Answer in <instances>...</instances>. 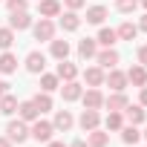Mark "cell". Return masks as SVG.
<instances>
[{"label":"cell","mask_w":147,"mask_h":147,"mask_svg":"<svg viewBox=\"0 0 147 147\" xmlns=\"http://www.w3.org/2000/svg\"><path fill=\"white\" fill-rule=\"evenodd\" d=\"M6 138H9V141H18V144H23V141L29 138V127H26V121H23V118H18V121H9V127H6Z\"/></svg>","instance_id":"1"},{"label":"cell","mask_w":147,"mask_h":147,"mask_svg":"<svg viewBox=\"0 0 147 147\" xmlns=\"http://www.w3.org/2000/svg\"><path fill=\"white\" fill-rule=\"evenodd\" d=\"M52 133H55L52 121H40V118H35V121H32V130H29V136H32L35 141H49V138H52Z\"/></svg>","instance_id":"2"},{"label":"cell","mask_w":147,"mask_h":147,"mask_svg":"<svg viewBox=\"0 0 147 147\" xmlns=\"http://www.w3.org/2000/svg\"><path fill=\"white\" fill-rule=\"evenodd\" d=\"M104 81L110 84V90L113 92H124V87H127V72H121V69H110V75H104Z\"/></svg>","instance_id":"3"},{"label":"cell","mask_w":147,"mask_h":147,"mask_svg":"<svg viewBox=\"0 0 147 147\" xmlns=\"http://www.w3.org/2000/svg\"><path fill=\"white\" fill-rule=\"evenodd\" d=\"M55 38V23L49 18H40V23H35V40H52Z\"/></svg>","instance_id":"4"},{"label":"cell","mask_w":147,"mask_h":147,"mask_svg":"<svg viewBox=\"0 0 147 147\" xmlns=\"http://www.w3.org/2000/svg\"><path fill=\"white\" fill-rule=\"evenodd\" d=\"M43 66H46V55H43V52H38V49H35V52H29V55H26V69H29V72L40 75Z\"/></svg>","instance_id":"5"},{"label":"cell","mask_w":147,"mask_h":147,"mask_svg":"<svg viewBox=\"0 0 147 147\" xmlns=\"http://www.w3.org/2000/svg\"><path fill=\"white\" fill-rule=\"evenodd\" d=\"M81 98H84V110H101L104 107V95L92 87V90H87V92H81Z\"/></svg>","instance_id":"6"},{"label":"cell","mask_w":147,"mask_h":147,"mask_svg":"<svg viewBox=\"0 0 147 147\" xmlns=\"http://www.w3.org/2000/svg\"><path fill=\"white\" fill-rule=\"evenodd\" d=\"M72 124H75V118H72L69 110H58V113H55V121H52L55 130H63V133H66V130H72Z\"/></svg>","instance_id":"7"},{"label":"cell","mask_w":147,"mask_h":147,"mask_svg":"<svg viewBox=\"0 0 147 147\" xmlns=\"http://www.w3.org/2000/svg\"><path fill=\"white\" fill-rule=\"evenodd\" d=\"M98 121H101L98 110H84L78 124H81V130H84V133H90V130H95V127H98Z\"/></svg>","instance_id":"8"},{"label":"cell","mask_w":147,"mask_h":147,"mask_svg":"<svg viewBox=\"0 0 147 147\" xmlns=\"http://www.w3.org/2000/svg\"><path fill=\"white\" fill-rule=\"evenodd\" d=\"M38 12H40V18H58L61 15V3L58 0H38Z\"/></svg>","instance_id":"9"},{"label":"cell","mask_w":147,"mask_h":147,"mask_svg":"<svg viewBox=\"0 0 147 147\" xmlns=\"http://www.w3.org/2000/svg\"><path fill=\"white\" fill-rule=\"evenodd\" d=\"M29 26H32V18H29L26 12H12V18H9V29L23 32V29H29Z\"/></svg>","instance_id":"10"},{"label":"cell","mask_w":147,"mask_h":147,"mask_svg":"<svg viewBox=\"0 0 147 147\" xmlns=\"http://www.w3.org/2000/svg\"><path fill=\"white\" fill-rule=\"evenodd\" d=\"M75 75H78V66L69 63V61L63 58V61L58 63V78H61V81H75Z\"/></svg>","instance_id":"11"},{"label":"cell","mask_w":147,"mask_h":147,"mask_svg":"<svg viewBox=\"0 0 147 147\" xmlns=\"http://www.w3.org/2000/svg\"><path fill=\"white\" fill-rule=\"evenodd\" d=\"M95 58H98V63H101V66H107V69H113V66L121 61V58H118V52H115L113 46H107V49H104V52H98Z\"/></svg>","instance_id":"12"},{"label":"cell","mask_w":147,"mask_h":147,"mask_svg":"<svg viewBox=\"0 0 147 147\" xmlns=\"http://www.w3.org/2000/svg\"><path fill=\"white\" fill-rule=\"evenodd\" d=\"M18 113H20L23 121H35V118H40V110L35 107V101H23V104H18Z\"/></svg>","instance_id":"13"},{"label":"cell","mask_w":147,"mask_h":147,"mask_svg":"<svg viewBox=\"0 0 147 147\" xmlns=\"http://www.w3.org/2000/svg\"><path fill=\"white\" fill-rule=\"evenodd\" d=\"M18 69V55H12L9 49L0 55V72H3V75H12V72Z\"/></svg>","instance_id":"14"},{"label":"cell","mask_w":147,"mask_h":147,"mask_svg":"<svg viewBox=\"0 0 147 147\" xmlns=\"http://www.w3.org/2000/svg\"><path fill=\"white\" fill-rule=\"evenodd\" d=\"M61 95H63V101H78V98H81V84H75V81H63Z\"/></svg>","instance_id":"15"},{"label":"cell","mask_w":147,"mask_h":147,"mask_svg":"<svg viewBox=\"0 0 147 147\" xmlns=\"http://www.w3.org/2000/svg\"><path fill=\"white\" fill-rule=\"evenodd\" d=\"M84 81H87L90 87H101V84H104V72H101V66H90V69H84Z\"/></svg>","instance_id":"16"},{"label":"cell","mask_w":147,"mask_h":147,"mask_svg":"<svg viewBox=\"0 0 147 147\" xmlns=\"http://www.w3.org/2000/svg\"><path fill=\"white\" fill-rule=\"evenodd\" d=\"M78 55H81L84 61L95 58V55H98V49H95V40H92V38H84V40L78 43Z\"/></svg>","instance_id":"17"},{"label":"cell","mask_w":147,"mask_h":147,"mask_svg":"<svg viewBox=\"0 0 147 147\" xmlns=\"http://www.w3.org/2000/svg\"><path fill=\"white\" fill-rule=\"evenodd\" d=\"M104 104H107L110 110H115V113H121V110H124V107H127L130 101H127V95H124V92H113L110 98H104Z\"/></svg>","instance_id":"18"},{"label":"cell","mask_w":147,"mask_h":147,"mask_svg":"<svg viewBox=\"0 0 147 147\" xmlns=\"http://www.w3.org/2000/svg\"><path fill=\"white\" fill-rule=\"evenodd\" d=\"M124 110H127V118H130V124H136V127H138V124H144V118H147V113H144V107H141V104H138V107H133V104H127Z\"/></svg>","instance_id":"19"},{"label":"cell","mask_w":147,"mask_h":147,"mask_svg":"<svg viewBox=\"0 0 147 147\" xmlns=\"http://www.w3.org/2000/svg\"><path fill=\"white\" fill-rule=\"evenodd\" d=\"M127 81H133L136 87H144L147 84V66H133L127 72Z\"/></svg>","instance_id":"20"},{"label":"cell","mask_w":147,"mask_h":147,"mask_svg":"<svg viewBox=\"0 0 147 147\" xmlns=\"http://www.w3.org/2000/svg\"><path fill=\"white\" fill-rule=\"evenodd\" d=\"M104 18H107V9H104V6H90V9H87V23L101 26V23H104Z\"/></svg>","instance_id":"21"},{"label":"cell","mask_w":147,"mask_h":147,"mask_svg":"<svg viewBox=\"0 0 147 147\" xmlns=\"http://www.w3.org/2000/svg\"><path fill=\"white\" fill-rule=\"evenodd\" d=\"M115 35H118L121 40H136V35H138V26L127 20V23H121V26L115 29Z\"/></svg>","instance_id":"22"},{"label":"cell","mask_w":147,"mask_h":147,"mask_svg":"<svg viewBox=\"0 0 147 147\" xmlns=\"http://www.w3.org/2000/svg\"><path fill=\"white\" fill-rule=\"evenodd\" d=\"M87 144H90V147H107V144H110V136L95 127V130H90V141H87Z\"/></svg>","instance_id":"23"},{"label":"cell","mask_w":147,"mask_h":147,"mask_svg":"<svg viewBox=\"0 0 147 147\" xmlns=\"http://www.w3.org/2000/svg\"><path fill=\"white\" fill-rule=\"evenodd\" d=\"M78 26H81V18H78L75 12H66V15L61 18V29H63V32H75Z\"/></svg>","instance_id":"24"},{"label":"cell","mask_w":147,"mask_h":147,"mask_svg":"<svg viewBox=\"0 0 147 147\" xmlns=\"http://www.w3.org/2000/svg\"><path fill=\"white\" fill-rule=\"evenodd\" d=\"M0 113H3V115H12V113H18V98H15L12 92H6L3 98H0Z\"/></svg>","instance_id":"25"},{"label":"cell","mask_w":147,"mask_h":147,"mask_svg":"<svg viewBox=\"0 0 147 147\" xmlns=\"http://www.w3.org/2000/svg\"><path fill=\"white\" fill-rule=\"evenodd\" d=\"M95 43H101V46H113V43H118V35H115V29H101L98 32V38H95Z\"/></svg>","instance_id":"26"},{"label":"cell","mask_w":147,"mask_h":147,"mask_svg":"<svg viewBox=\"0 0 147 147\" xmlns=\"http://www.w3.org/2000/svg\"><path fill=\"white\" fill-rule=\"evenodd\" d=\"M121 138H124V144H136L141 138V133H138L136 124H127V127H121Z\"/></svg>","instance_id":"27"},{"label":"cell","mask_w":147,"mask_h":147,"mask_svg":"<svg viewBox=\"0 0 147 147\" xmlns=\"http://www.w3.org/2000/svg\"><path fill=\"white\" fill-rule=\"evenodd\" d=\"M52 58H58V61L69 58V43L66 40H52Z\"/></svg>","instance_id":"28"},{"label":"cell","mask_w":147,"mask_h":147,"mask_svg":"<svg viewBox=\"0 0 147 147\" xmlns=\"http://www.w3.org/2000/svg\"><path fill=\"white\" fill-rule=\"evenodd\" d=\"M104 124H107V130H121V127H124V115L115 113V110H110V115H107Z\"/></svg>","instance_id":"29"},{"label":"cell","mask_w":147,"mask_h":147,"mask_svg":"<svg viewBox=\"0 0 147 147\" xmlns=\"http://www.w3.org/2000/svg\"><path fill=\"white\" fill-rule=\"evenodd\" d=\"M40 90L43 92H55L58 90V75H43L40 72Z\"/></svg>","instance_id":"30"},{"label":"cell","mask_w":147,"mask_h":147,"mask_svg":"<svg viewBox=\"0 0 147 147\" xmlns=\"http://www.w3.org/2000/svg\"><path fill=\"white\" fill-rule=\"evenodd\" d=\"M32 101H35V107H38L40 113H46V110H52V98H49V92H38V95H35Z\"/></svg>","instance_id":"31"},{"label":"cell","mask_w":147,"mask_h":147,"mask_svg":"<svg viewBox=\"0 0 147 147\" xmlns=\"http://www.w3.org/2000/svg\"><path fill=\"white\" fill-rule=\"evenodd\" d=\"M12 43H15V29H9V26H6V29H0V49L6 52Z\"/></svg>","instance_id":"32"},{"label":"cell","mask_w":147,"mask_h":147,"mask_svg":"<svg viewBox=\"0 0 147 147\" xmlns=\"http://www.w3.org/2000/svg\"><path fill=\"white\" fill-rule=\"evenodd\" d=\"M115 6H118V12H136L138 0H115Z\"/></svg>","instance_id":"33"},{"label":"cell","mask_w":147,"mask_h":147,"mask_svg":"<svg viewBox=\"0 0 147 147\" xmlns=\"http://www.w3.org/2000/svg\"><path fill=\"white\" fill-rule=\"evenodd\" d=\"M29 0H9V12H26Z\"/></svg>","instance_id":"34"},{"label":"cell","mask_w":147,"mask_h":147,"mask_svg":"<svg viewBox=\"0 0 147 147\" xmlns=\"http://www.w3.org/2000/svg\"><path fill=\"white\" fill-rule=\"evenodd\" d=\"M63 3L69 6V12H75V9H81V6L87 3V0H63Z\"/></svg>","instance_id":"35"},{"label":"cell","mask_w":147,"mask_h":147,"mask_svg":"<svg viewBox=\"0 0 147 147\" xmlns=\"http://www.w3.org/2000/svg\"><path fill=\"white\" fill-rule=\"evenodd\" d=\"M136 55H138V63H141V66H147V46H138V52H136Z\"/></svg>","instance_id":"36"},{"label":"cell","mask_w":147,"mask_h":147,"mask_svg":"<svg viewBox=\"0 0 147 147\" xmlns=\"http://www.w3.org/2000/svg\"><path fill=\"white\" fill-rule=\"evenodd\" d=\"M69 147H90V144H87V141H84V138H75V141H72V144H69Z\"/></svg>","instance_id":"37"},{"label":"cell","mask_w":147,"mask_h":147,"mask_svg":"<svg viewBox=\"0 0 147 147\" xmlns=\"http://www.w3.org/2000/svg\"><path fill=\"white\" fill-rule=\"evenodd\" d=\"M141 107H147V84L141 87Z\"/></svg>","instance_id":"38"},{"label":"cell","mask_w":147,"mask_h":147,"mask_svg":"<svg viewBox=\"0 0 147 147\" xmlns=\"http://www.w3.org/2000/svg\"><path fill=\"white\" fill-rule=\"evenodd\" d=\"M6 92H9V84H6V81H0V98H3Z\"/></svg>","instance_id":"39"},{"label":"cell","mask_w":147,"mask_h":147,"mask_svg":"<svg viewBox=\"0 0 147 147\" xmlns=\"http://www.w3.org/2000/svg\"><path fill=\"white\" fill-rule=\"evenodd\" d=\"M46 147H66V144H63V141H52V138H49V141H46Z\"/></svg>","instance_id":"40"},{"label":"cell","mask_w":147,"mask_h":147,"mask_svg":"<svg viewBox=\"0 0 147 147\" xmlns=\"http://www.w3.org/2000/svg\"><path fill=\"white\" fill-rule=\"evenodd\" d=\"M0 147H12V141H9L6 136H0Z\"/></svg>","instance_id":"41"},{"label":"cell","mask_w":147,"mask_h":147,"mask_svg":"<svg viewBox=\"0 0 147 147\" xmlns=\"http://www.w3.org/2000/svg\"><path fill=\"white\" fill-rule=\"evenodd\" d=\"M138 29H144V32H147V15L141 18V23H138Z\"/></svg>","instance_id":"42"},{"label":"cell","mask_w":147,"mask_h":147,"mask_svg":"<svg viewBox=\"0 0 147 147\" xmlns=\"http://www.w3.org/2000/svg\"><path fill=\"white\" fill-rule=\"evenodd\" d=\"M141 3H144V9H147V0H141Z\"/></svg>","instance_id":"43"},{"label":"cell","mask_w":147,"mask_h":147,"mask_svg":"<svg viewBox=\"0 0 147 147\" xmlns=\"http://www.w3.org/2000/svg\"><path fill=\"white\" fill-rule=\"evenodd\" d=\"M144 138H147V130H144Z\"/></svg>","instance_id":"44"}]
</instances>
